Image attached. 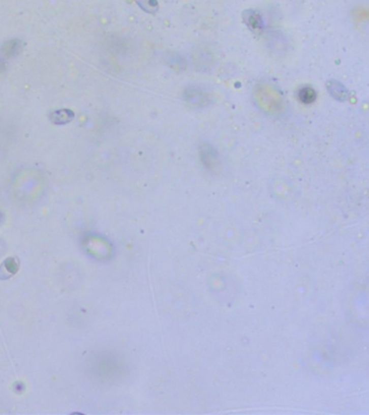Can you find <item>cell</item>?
Here are the masks:
<instances>
[{
  "label": "cell",
  "instance_id": "3957f363",
  "mask_svg": "<svg viewBox=\"0 0 369 415\" xmlns=\"http://www.w3.org/2000/svg\"><path fill=\"white\" fill-rule=\"evenodd\" d=\"M136 2L143 10L149 13H155L159 9V5H158L157 0H136Z\"/></svg>",
  "mask_w": 369,
  "mask_h": 415
},
{
  "label": "cell",
  "instance_id": "6da1fadb",
  "mask_svg": "<svg viewBox=\"0 0 369 415\" xmlns=\"http://www.w3.org/2000/svg\"><path fill=\"white\" fill-rule=\"evenodd\" d=\"M243 19L246 25L249 26V28L253 32L258 34L259 32L262 31L263 23L261 20V16L258 13V11L255 10H246L243 13Z\"/></svg>",
  "mask_w": 369,
  "mask_h": 415
},
{
  "label": "cell",
  "instance_id": "7a4b0ae2",
  "mask_svg": "<svg viewBox=\"0 0 369 415\" xmlns=\"http://www.w3.org/2000/svg\"><path fill=\"white\" fill-rule=\"evenodd\" d=\"M184 99L193 106H203L206 104V95L201 89L198 88H189L184 93Z\"/></svg>",
  "mask_w": 369,
  "mask_h": 415
},
{
  "label": "cell",
  "instance_id": "277c9868",
  "mask_svg": "<svg viewBox=\"0 0 369 415\" xmlns=\"http://www.w3.org/2000/svg\"><path fill=\"white\" fill-rule=\"evenodd\" d=\"M299 98L303 103H311L315 99V92L310 88H304L300 91Z\"/></svg>",
  "mask_w": 369,
  "mask_h": 415
}]
</instances>
